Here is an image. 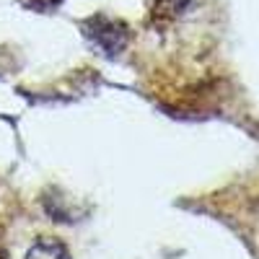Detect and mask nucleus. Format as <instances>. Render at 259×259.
Masks as SVG:
<instances>
[{
	"instance_id": "f257e3e1",
	"label": "nucleus",
	"mask_w": 259,
	"mask_h": 259,
	"mask_svg": "<svg viewBox=\"0 0 259 259\" xmlns=\"http://www.w3.org/2000/svg\"><path fill=\"white\" fill-rule=\"evenodd\" d=\"M83 34L89 36L99 50H104L106 55L122 52V47L127 45V39H130L127 26L122 24V21H117L112 16H104V13L91 16L89 21H85V24H83Z\"/></svg>"
},
{
	"instance_id": "f03ea898",
	"label": "nucleus",
	"mask_w": 259,
	"mask_h": 259,
	"mask_svg": "<svg viewBox=\"0 0 259 259\" xmlns=\"http://www.w3.org/2000/svg\"><path fill=\"white\" fill-rule=\"evenodd\" d=\"M26 259H70V254L57 239H41L29 249Z\"/></svg>"
},
{
	"instance_id": "7ed1b4c3",
	"label": "nucleus",
	"mask_w": 259,
	"mask_h": 259,
	"mask_svg": "<svg viewBox=\"0 0 259 259\" xmlns=\"http://www.w3.org/2000/svg\"><path fill=\"white\" fill-rule=\"evenodd\" d=\"M187 6V0H153V16H174Z\"/></svg>"
},
{
	"instance_id": "20e7f679",
	"label": "nucleus",
	"mask_w": 259,
	"mask_h": 259,
	"mask_svg": "<svg viewBox=\"0 0 259 259\" xmlns=\"http://www.w3.org/2000/svg\"><path fill=\"white\" fill-rule=\"evenodd\" d=\"M0 259H8V254H6V249L0 246Z\"/></svg>"
}]
</instances>
